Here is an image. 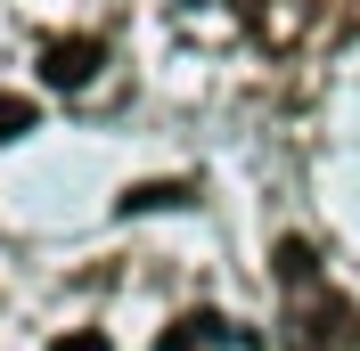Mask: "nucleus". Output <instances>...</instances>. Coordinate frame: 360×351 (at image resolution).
<instances>
[{
	"label": "nucleus",
	"mask_w": 360,
	"mask_h": 351,
	"mask_svg": "<svg viewBox=\"0 0 360 351\" xmlns=\"http://www.w3.org/2000/svg\"><path fill=\"white\" fill-rule=\"evenodd\" d=\"M90 66H98V49H90V41H58V49H49V82H58V90H82Z\"/></svg>",
	"instance_id": "obj_1"
},
{
	"label": "nucleus",
	"mask_w": 360,
	"mask_h": 351,
	"mask_svg": "<svg viewBox=\"0 0 360 351\" xmlns=\"http://www.w3.org/2000/svg\"><path fill=\"white\" fill-rule=\"evenodd\" d=\"M33 131V98H17V90H0V139Z\"/></svg>",
	"instance_id": "obj_2"
},
{
	"label": "nucleus",
	"mask_w": 360,
	"mask_h": 351,
	"mask_svg": "<svg viewBox=\"0 0 360 351\" xmlns=\"http://www.w3.org/2000/svg\"><path fill=\"white\" fill-rule=\"evenodd\" d=\"M58 351H107V343H98V335H66Z\"/></svg>",
	"instance_id": "obj_3"
}]
</instances>
